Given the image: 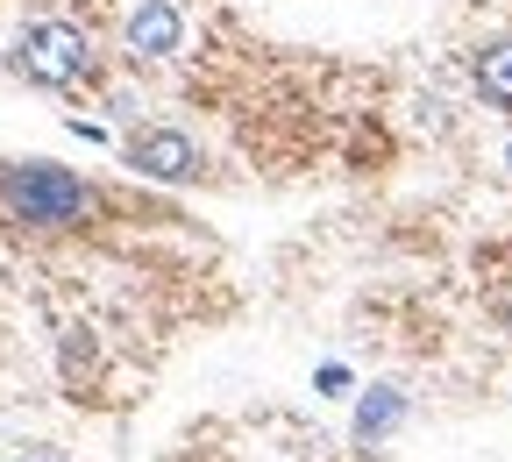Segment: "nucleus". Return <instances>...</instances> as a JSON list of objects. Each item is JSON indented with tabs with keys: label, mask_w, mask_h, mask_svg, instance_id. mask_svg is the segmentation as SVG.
I'll use <instances>...</instances> for the list:
<instances>
[{
	"label": "nucleus",
	"mask_w": 512,
	"mask_h": 462,
	"mask_svg": "<svg viewBox=\"0 0 512 462\" xmlns=\"http://www.w3.org/2000/svg\"><path fill=\"white\" fill-rule=\"evenodd\" d=\"M72 136H79V143H100V150H107V143H114V136H107V121H86V114H79V121H72Z\"/></svg>",
	"instance_id": "6e6552de"
},
{
	"label": "nucleus",
	"mask_w": 512,
	"mask_h": 462,
	"mask_svg": "<svg viewBox=\"0 0 512 462\" xmlns=\"http://www.w3.org/2000/svg\"><path fill=\"white\" fill-rule=\"evenodd\" d=\"M178 43H185V15L171 8V0H143V8H128L121 50L136 57V64H164V57H178Z\"/></svg>",
	"instance_id": "20e7f679"
},
{
	"label": "nucleus",
	"mask_w": 512,
	"mask_h": 462,
	"mask_svg": "<svg viewBox=\"0 0 512 462\" xmlns=\"http://www.w3.org/2000/svg\"><path fill=\"white\" fill-rule=\"evenodd\" d=\"M0 214L36 235H64V228L93 221V185L50 157H15V164H0Z\"/></svg>",
	"instance_id": "f257e3e1"
},
{
	"label": "nucleus",
	"mask_w": 512,
	"mask_h": 462,
	"mask_svg": "<svg viewBox=\"0 0 512 462\" xmlns=\"http://www.w3.org/2000/svg\"><path fill=\"white\" fill-rule=\"evenodd\" d=\"M15 72H22L29 86L64 93V86H86V79L100 72V57H93V36H86L79 22L43 15V22H29L22 43H15Z\"/></svg>",
	"instance_id": "f03ea898"
},
{
	"label": "nucleus",
	"mask_w": 512,
	"mask_h": 462,
	"mask_svg": "<svg viewBox=\"0 0 512 462\" xmlns=\"http://www.w3.org/2000/svg\"><path fill=\"white\" fill-rule=\"evenodd\" d=\"M498 320H505V335H512V292H505V299H498Z\"/></svg>",
	"instance_id": "1a4fd4ad"
},
{
	"label": "nucleus",
	"mask_w": 512,
	"mask_h": 462,
	"mask_svg": "<svg viewBox=\"0 0 512 462\" xmlns=\"http://www.w3.org/2000/svg\"><path fill=\"white\" fill-rule=\"evenodd\" d=\"M399 427H406V391L399 384L363 391V406H356V448H377L384 434H399Z\"/></svg>",
	"instance_id": "423d86ee"
},
{
	"label": "nucleus",
	"mask_w": 512,
	"mask_h": 462,
	"mask_svg": "<svg viewBox=\"0 0 512 462\" xmlns=\"http://www.w3.org/2000/svg\"><path fill=\"white\" fill-rule=\"evenodd\" d=\"M121 157L150 185H200L207 178V150L192 143L185 128H136V136L121 143Z\"/></svg>",
	"instance_id": "7ed1b4c3"
},
{
	"label": "nucleus",
	"mask_w": 512,
	"mask_h": 462,
	"mask_svg": "<svg viewBox=\"0 0 512 462\" xmlns=\"http://www.w3.org/2000/svg\"><path fill=\"white\" fill-rule=\"evenodd\" d=\"M470 86H477V100L491 114H512V36H498V43H484L470 57Z\"/></svg>",
	"instance_id": "39448f33"
},
{
	"label": "nucleus",
	"mask_w": 512,
	"mask_h": 462,
	"mask_svg": "<svg viewBox=\"0 0 512 462\" xmlns=\"http://www.w3.org/2000/svg\"><path fill=\"white\" fill-rule=\"evenodd\" d=\"M505 171H512V143H505Z\"/></svg>",
	"instance_id": "9d476101"
},
{
	"label": "nucleus",
	"mask_w": 512,
	"mask_h": 462,
	"mask_svg": "<svg viewBox=\"0 0 512 462\" xmlns=\"http://www.w3.org/2000/svg\"><path fill=\"white\" fill-rule=\"evenodd\" d=\"M313 391H328V399H342V391H349V370H342V363H320V370H313Z\"/></svg>",
	"instance_id": "0eeeda50"
}]
</instances>
